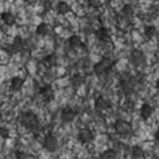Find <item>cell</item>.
Here are the masks:
<instances>
[{
	"mask_svg": "<svg viewBox=\"0 0 159 159\" xmlns=\"http://www.w3.org/2000/svg\"><path fill=\"white\" fill-rule=\"evenodd\" d=\"M23 2L27 4V5H36L38 0H23Z\"/></svg>",
	"mask_w": 159,
	"mask_h": 159,
	"instance_id": "cell-28",
	"label": "cell"
},
{
	"mask_svg": "<svg viewBox=\"0 0 159 159\" xmlns=\"http://www.w3.org/2000/svg\"><path fill=\"white\" fill-rule=\"evenodd\" d=\"M113 65H115V64H113V60H112L111 57L104 56V57H102L98 62L94 64V66H93V73H94L96 75H98V76L104 75V74H107V73H110V71L112 70Z\"/></svg>",
	"mask_w": 159,
	"mask_h": 159,
	"instance_id": "cell-2",
	"label": "cell"
},
{
	"mask_svg": "<svg viewBox=\"0 0 159 159\" xmlns=\"http://www.w3.org/2000/svg\"><path fill=\"white\" fill-rule=\"evenodd\" d=\"M96 36L101 42H108L111 39V31L106 27H102L96 32Z\"/></svg>",
	"mask_w": 159,
	"mask_h": 159,
	"instance_id": "cell-15",
	"label": "cell"
},
{
	"mask_svg": "<svg viewBox=\"0 0 159 159\" xmlns=\"http://www.w3.org/2000/svg\"><path fill=\"white\" fill-rule=\"evenodd\" d=\"M155 88L159 90V78L157 79V80H155Z\"/></svg>",
	"mask_w": 159,
	"mask_h": 159,
	"instance_id": "cell-31",
	"label": "cell"
},
{
	"mask_svg": "<svg viewBox=\"0 0 159 159\" xmlns=\"http://www.w3.org/2000/svg\"><path fill=\"white\" fill-rule=\"evenodd\" d=\"M130 60L131 62L134 64L135 66H141L145 64V61H147V57H145V54L141 51V50H132L131 54H130Z\"/></svg>",
	"mask_w": 159,
	"mask_h": 159,
	"instance_id": "cell-6",
	"label": "cell"
},
{
	"mask_svg": "<svg viewBox=\"0 0 159 159\" xmlns=\"http://www.w3.org/2000/svg\"><path fill=\"white\" fill-rule=\"evenodd\" d=\"M94 107L98 110V111H107L112 107V103L104 97H98L94 102Z\"/></svg>",
	"mask_w": 159,
	"mask_h": 159,
	"instance_id": "cell-13",
	"label": "cell"
},
{
	"mask_svg": "<svg viewBox=\"0 0 159 159\" xmlns=\"http://www.w3.org/2000/svg\"><path fill=\"white\" fill-rule=\"evenodd\" d=\"M101 159H117V152L115 149H106L99 155Z\"/></svg>",
	"mask_w": 159,
	"mask_h": 159,
	"instance_id": "cell-24",
	"label": "cell"
},
{
	"mask_svg": "<svg viewBox=\"0 0 159 159\" xmlns=\"http://www.w3.org/2000/svg\"><path fill=\"white\" fill-rule=\"evenodd\" d=\"M42 145H43V148H45L48 153H54V152H56L57 148H59L57 138H56L54 134H47V135H45V138H43Z\"/></svg>",
	"mask_w": 159,
	"mask_h": 159,
	"instance_id": "cell-4",
	"label": "cell"
},
{
	"mask_svg": "<svg viewBox=\"0 0 159 159\" xmlns=\"http://www.w3.org/2000/svg\"><path fill=\"white\" fill-rule=\"evenodd\" d=\"M23 46H24V43H23V39L18 36V37H16L14 38V41H13V43H11V52H20L22 50H23Z\"/></svg>",
	"mask_w": 159,
	"mask_h": 159,
	"instance_id": "cell-22",
	"label": "cell"
},
{
	"mask_svg": "<svg viewBox=\"0 0 159 159\" xmlns=\"http://www.w3.org/2000/svg\"><path fill=\"white\" fill-rule=\"evenodd\" d=\"M42 62H43V65L46 66V68H55V66L59 64V59H57V56L55 55V54H50V55H47V56H45V59L42 60Z\"/></svg>",
	"mask_w": 159,
	"mask_h": 159,
	"instance_id": "cell-17",
	"label": "cell"
},
{
	"mask_svg": "<svg viewBox=\"0 0 159 159\" xmlns=\"http://www.w3.org/2000/svg\"><path fill=\"white\" fill-rule=\"evenodd\" d=\"M51 33V27L47 23H39L36 28V34L39 37H46Z\"/></svg>",
	"mask_w": 159,
	"mask_h": 159,
	"instance_id": "cell-18",
	"label": "cell"
},
{
	"mask_svg": "<svg viewBox=\"0 0 159 159\" xmlns=\"http://www.w3.org/2000/svg\"><path fill=\"white\" fill-rule=\"evenodd\" d=\"M154 140H155V143L159 144V130L155 131V134H154Z\"/></svg>",
	"mask_w": 159,
	"mask_h": 159,
	"instance_id": "cell-30",
	"label": "cell"
},
{
	"mask_svg": "<svg viewBox=\"0 0 159 159\" xmlns=\"http://www.w3.org/2000/svg\"><path fill=\"white\" fill-rule=\"evenodd\" d=\"M93 139H94V135L89 129H82L78 132V140L82 144H89L93 141Z\"/></svg>",
	"mask_w": 159,
	"mask_h": 159,
	"instance_id": "cell-8",
	"label": "cell"
},
{
	"mask_svg": "<svg viewBox=\"0 0 159 159\" xmlns=\"http://www.w3.org/2000/svg\"><path fill=\"white\" fill-rule=\"evenodd\" d=\"M10 135V131L8 127H4V126H0V138L3 139H8Z\"/></svg>",
	"mask_w": 159,
	"mask_h": 159,
	"instance_id": "cell-25",
	"label": "cell"
},
{
	"mask_svg": "<svg viewBox=\"0 0 159 159\" xmlns=\"http://www.w3.org/2000/svg\"><path fill=\"white\" fill-rule=\"evenodd\" d=\"M68 43H69V47H70L71 50H78V48H80V47L83 46L82 38H80V36H78V34L70 36Z\"/></svg>",
	"mask_w": 159,
	"mask_h": 159,
	"instance_id": "cell-16",
	"label": "cell"
},
{
	"mask_svg": "<svg viewBox=\"0 0 159 159\" xmlns=\"http://www.w3.org/2000/svg\"><path fill=\"white\" fill-rule=\"evenodd\" d=\"M131 157L132 159H140L144 157V149L143 147L140 145H134V147L131 148Z\"/></svg>",
	"mask_w": 159,
	"mask_h": 159,
	"instance_id": "cell-23",
	"label": "cell"
},
{
	"mask_svg": "<svg viewBox=\"0 0 159 159\" xmlns=\"http://www.w3.org/2000/svg\"><path fill=\"white\" fill-rule=\"evenodd\" d=\"M85 83V75L80 74V73H76L71 76V84L74 87H80Z\"/></svg>",
	"mask_w": 159,
	"mask_h": 159,
	"instance_id": "cell-21",
	"label": "cell"
},
{
	"mask_svg": "<svg viewBox=\"0 0 159 159\" xmlns=\"http://www.w3.org/2000/svg\"><path fill=\"white\" fill-rule=\"evenodd\" d=\"M135 79L132 76H126V78H122L121 82H120V87H121V90L124 92L125 94H130L132 92L135 90Z\"/></svg>",
	"mask_w": 159,
	"mask_h": 159,
	"instance_id": "cell-5",
	"label": "cell"
},
{
	"mask_svg": "<svg viewBox=\"0 0 159 159\" xmlns=\"http://www.w3.org/2000/svg\"><path fill=\"white\" fill-rule=\"evenodd\" d=\"M144 34H145V37H147L148 39H153V38H155L157 34H158V28L155 27V25H153V24L145 25Z\"/></svg>",
	"mask_w": 159,
	"mask_h": 159,
	"instance_id": "cell-20",
	"label": "cell"
},
{
	"mask_svg": "<svg viewBox=\"0 0 159 159\" xmlns=\"http://www.w3.org/2000/svg\"><path fill=\"white\" fill-rule=\"evenodd\" d=\"M43 7H45L46 10H50V9H51V2H50V0H45Z\"/></svg>",
	"mask_w": 159,
	"mask_h": 159,
	"instance_id": "cell-29",
	"label": "cell"
},
{
	"mask_svg": "<svg viewBox=\"0 0 159 159\" xmlns=\"http://www.w3.org/2000/svg\"><path fill=\"white\" fill-rule=\"evenodd\" d=\"M0 19H2V22L8 25V27H11V25H14L17 23V17L14 13L11 11H3L2 14H0Z\"/></svg>",
	"mask_w": 159,
	"mask_h": 159,
	"instance_id": "cell-10",
	"label": "cell"
},
{
	"mask_svg": "<svg viewBox=\"0 0 159 159\" xmlns=\"http://www.w3.org/2000/svg\"><path fill=\"white\" fill-rule=\"evenodd\" d=\"M19 121L30 131H37V130H39V127H41L38 117L33 112H23L19 117Z\"/></svg>",
	"mask_w": 159,
	"mask_h": 159,
	"instance_id": "cell-1",
	"label": "cell"
},
{
	"mask_svg": "<svg viewBox=\"0 0 159 159\" xmlns=\"http://www.w3.org/2000/svg\"><path fill=\"white\" fill-rule=\"evenodd\" d=\"M39 94H41V97H42L43 101L50 102V101L54 99L55 90H54V88H52V85L46 84V85H43L41 89H39Z\"/></svg>",
	"mask_w": 159,
	"mask_h": 159,
	"instance_id": "cell-9",
	"label": "cell"
},
{
	"mask_svg": "<svg viewBox=\"0 0 159 159\" xmlns=\"http://www.w3.org/2000/svg\"><path fill=\"white\" fill-rule=\"evenodd\" d=\"M75 117H76V112L71 107H64L60 111V118L62 122H66V124L73 122L75 120Z\"/></svg>",
	"mask_w": 159,
	"mask_h": 159,
	"instance_id": "cell-7",
	"label": "cell"
},
{
	"mask_svg": "<svg viewBox=\"0 0 159 159\" xmlns=\"http://www.w3.org/2000/svg\"><path fill=\"white\" fill-rule=\"evenodd\" d=\"M16 159H28V154L25 152H17L16 153Z\"/></svg>",
	"mask_w": 159,
	"mask_h": 159,
	"instance_id": "cell-27",
	"label": "cell"
},
{
	"mask_svg": "<svg viewBox=\"0 0 159 159\" xmlns=\"http://www.w3.org/2000/svg\"><path fill=\"white\" fill-rule=\"evenodd\" d=\"M23 85H24V80H23L20 76H13V78L10 79L9 89H10L11 92H19V90H22Z\"/></svg>",
	"mask_w": 159,
	"mask_h": 159,
	"instance_id": "cell-14",
	"label": "cell"
},
{
	"mask_svg": "<svg viewBox=\"0 0 159 159\" xmlns=\"http://www.w3.org/2000/svg\"><path fill=\"white\" fill-rule=\"evenodd\" d=\"M154 113V108L153 106L149 104V103H143L141 107H140V117L143 118V120H149V118L153 116Z\"/></svg>",
	"mask_w": 159,
	"mask_h": 159,
	"instance_id": "cell-12",
	"label": "cell"
},
{
	"mask_svg": "<svg viewBox=\"0 0 159 159\" xmlns=\"http://www.w3.org/2000/svg\"><path fill=\"white\" fill-rule=\"evenodd\" d=\"M88 5L90 8H99L102 5V0H88Z\"/></svg>",
	"mask_w": 159,
	"mask_h": 159,
	"instance_id": "cell-26",
	"label": "cell"
},
{
	"mask_svg": "<svg viewBox=\"0 0 159 159\" xmlns=\"http://www.w3.org/2000/svg\"><path fill=\"white\" fill-rule=\"evenodd\" d=\"M113 129H115V132L117 135H121V136H126V135H130L132 132V126L129 121L126 120H116L115 124H113Z\"/></svg>",
	"mask_w": 159,
	"mask_h": 159,
	"instance_id": "cell-3",
	"label": "cell"
},
{
	"mask_svg": "<svg viewBox=\"0 0 159 159\" xmlns=\"http://www.w3.org/2000/svg\"><path fill=\"white\" fill-rule=\"evenodd\" d=\"M70 10H71L70 4L64 2V0H60V2L56 4V11L59 13V14H61V16L68 14V13H70Z\"/></svg>",
	"mask_w": 159,
	"mask_h": 159,
	"instance_id": "cell-19",
	"label": "cell"
},
{
	"mask_svg": "<svg viewBox=\"0 0 159 159\" xmlns=\"http://www.w3.org/2000/svg\"><path fill=\"white\" fill-rule=\"evenodd\" d=\"M120 16H121V18H122V20H125V22H130L132 18L135 17V10H134V8H132L131 5H124L122 7V9H121V11H120Z\"/></svg>",
	"mask_w": 159,
	"mask_h": 159,
	"instance_id": "cell-11",
	"label": "cell"
}]
</instances>
